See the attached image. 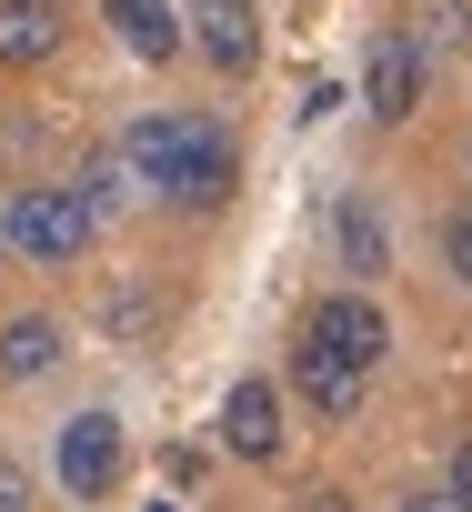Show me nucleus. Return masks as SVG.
Masks as SVG:
<instances>
[{"label":"nucleus","mask_w":472,"mask_h":512,"mask_svg":"<svg viewBox=\"0 0 472 512\" xmlns=\"http://www.w3.org/2000/svg\"><path fill=\"white\" fill-rule=\"evenodd\" d=\"M111 161H121V181L141 201H171V211H221L242 191V141L211 111H131Z\"/></svg>","instance_id":"f257e3e1"},{"label":"nucleus","mask_w":472,"mask_h":512,"mask_svg":"<svg viewBox=\"0 0 472 512\" xmlns=\"http://www.w3.org/2000/svg\"><path fill=\"white\" fill-rule=\"evenodd\" d=\"M0 241H11V262H31V272H71V262H91L101 221H91V201L71 181H21L0 201Z\"/></svg>","instance_id":"f03ea898"},{"label":"nucleus","mask_w":472,"mask_h":512,"mask_svg":"<svg viewBox=\"0 0 472 512\" xmlns=\"http://www.w3.org/2000/svg\"><path fill=\"white\" fill-rule=\"evenodd\" d=\"M121 472H131V432H121V412H71L61 432H51V482L71 492V502H111L121 492Z\"/></svg>","instance_id":"7ed1b4c3"},{"label":"nucleus","mask_w":472,"mask_h":512,"mask_svg":"<svg viewBox=\"0 0 472 512\" xmlns=\"http://www.w3.org/2000/svg\"><path fill=\"white\" fill-rule=\"evenodd\" d=\"M302 342L372 382V372H382V352H392V322H382V302H372V292H322V302L302 312Z\"/></svg>","instance_id":"20e7f679"},{"label":"nucleus","mask_w":472,"mask_h":512,"mask_svg":"<svg viewBox=\"0 0 472 512\" xmlns=\"http://www.w3.org/2000/svg\"><path fill=\"white\" fill-rule=\"evenodd\" d=\"M282 442H292V432H282V382L242 372V382L221 392V452H231V462H252V472H272Z\"/></svg>","instance_id":"39448f33"},{"label":"nucleus","mask_w":472,"mask_h":512,"mask_svg":"<svg viewBox=\"0 0 472 512\" xmlns=\"http://www.w3.org/2000/svg\"><path fill=\"white\" fill-rule=\"evenodd\" d=\"M181 31H191V51H201L221 81H242V71L262 61V11H252V0H191Z\"/></svg>","instance_id":"423d86ee"},{"label":"nucleus","mask_w":472,"mask_h":512,"mask_svg":"<svg viewBox=\"0 0 472 512\" xmlns=\"http://www.w3.org/2000/svg\"><path fill=\"white\" fill-rule=\"evenodd\" d=\"M362 111L372 121H412L422 111V41L412 31H382L372 61H362Z\"/></svg>","instance_id":"0eeeda50"},{"label":"nucleus","mask_w":472,"mask_h":512,"mask_svg":"<svg viewBox=\"0 0 472 512\" xmlns=\"http://www.w3.org/2000/svg\"><path fill=\"white\" fill-rule=\"evenodd\" d=\"M101 31H111L131 61H151V71H171V61L191 51V31H181L171 0H101Z\"/></svg>","instance_id":"6e6552de"},{"label":"nucleus","mask_w":472,"mask_h":512,"mask_svg":"<svg viewBox=\"0 0 472 512\" xmlns=\"http://www.w3.org/2000/svg\"><path fill=\"white\" fill-rule=\"evenodd\" d=\"M61 352H71V332H61L51 312H11V322H0V392L51 382V372H61Z\"/></svg>","instance_id":"1a4fd4ad"},{"label":"nucleus","mask_w":472,"mask_h":512,"mask_svg":"<svg viewBox=\"0 0 472 512\" xmlns=\"http://www.w3.org/2000/svg\"><path fill=\"white\" fill-rule=\"evenodd\" d=\"M61 41H71L61 0H0V71H41L61 61Z\"/></svg>","instance_id":"9d476101"},{"label":"nucleus","mask_w":472,"mask_h":512,"mask_svg":"<svg viewBox=\"0 0 472 512\" xmlns=\"http://www.w3.org/2000/svg\"><path fill=\"white\" fill-rule=\"evenodd\" d=\"M292 392H302V402H312L322 422H352L372 382H362V372H342L332 352H312V342H292Z\"/></svg>","instance_id":"9b49d317"},{"label":"nucleus","mask_w":472,"mask_h":512,"mask_svg":"<svg viewBox=\"0 0 472 512\" xmlns=\"http://www.w3.org/2000/svg\"><path fill=\"white\" fill-rule=\"evenodd\" d=\"M332 241H342V272H352V282L392 272V241H382V221H372V201H362V191H342V201H332Z\"/></svg>","instance_id":"f8f14e48"},{"label":"nucleus","mask_w":472,"mask_h":512,"mask_svg":"<svg viewBox=\"0 0 472 512\" xmlns=\"http://www.w3.org/2000/svg\"><path fill=\"white\" fill-rule=\"evenodd\" d=\"M412 41H422V51H462V41H472V0H432Z\"/></svg>","instance_id":"ddd939ff"},{"label":"nucleus","mask_w":472,"mask_h":512,"mask_svg":"<svg viewBox=\"0 0 472 512\" xmlns=\"http://www.w3.org/2000/svg\"><path fill=\"white\" fill-rule=\"evenodd\" d=\"M101 322H111V332H151V322H161V302H151L141 282H121V292L101 302Z\"/></svg>","instance_id":"4468645a"},{"label":"nucleus","mask_w":472,"mask_h":512,"mask_svg":"<svg viewBox=\"0 0 472 512\" xmlns=\"http://www.w3.org/2000/svg\"><path fill=\"white\" fill-rule=\"evenodd\" d=\"M442 272H452V282L472 292V201H462V211L442 221Z\"/></svg>","instance_id":"2eb2a0df"},{"label":"nucleus","mask_w":472,"mask_h":512,"mask_svg":"<svg viewBox=\"0 0 472 512\" xmlns=\"http://www.w3.org/2000/svg\"><path fill=\"white\" fill-rule=\"evenodd\" d=\"M442 492H452V502H462V512H472V432H462V442H452V452H442Z\"/></svg>","instance_id":"dca6fc26"},{"label":"nucleus","mask_w":472,"mask_h":512,"mask_svg":"<svg viewBox=\"0 0 472 512\" xmlns=\"http://www.w3.org/2000/svg\"><path fill=\"white\" fill-rule=\"evenodd\" d=\"M0 512H31V472H21L11 452H0Z\"/></svg>","instance_id":"f3484780"},{"label":"nucleus","mask_w":472,"mask_h":512,"mask_svg":"<svg viewBox=\"0 0 472 512\" xmlns=\"http://www.w3.org/2000/svg\"><path fill=\"white\" fill-rule=\"evenodd\" d=\"M392 512H462V502H452V492H442V482H432V492H402V502H392Z\"/></svg>","instance_id":"a211bd4d"},{"label":"nucleus","mask_w":472,"mask_h":512,"mask_svg":"<svg viewBox=\"0 0 472 512\" xmlns=\"http://www.w3.org/2000/svg\"><path fill=\"white\" fill-rule=\"evenodd\" d=\"M302 512H352V492H302Z\"/></svg>","instance_id":"6ab92c4d"},{"label":"nucleus","mask_w":472,"mask_h":512,"mask_svg":"<svg viewBox=\"0 0 472 512\" xmlns=\"http://www.w3.org/2000/svg\"><path fill=\"white\" fill-rule=\"evenodd\" d=\"M0 262H11V241H0Z\"/></svg>","instance_id":"aec40b11"},{"label":"nucleus","mask_w":472,"mask_h":512,"mask_svg":"<svg viewBox=\"0 0 472 512\" xmlns=\"http://www.w3.org/2000/svg\"><path fill=\"white\" fill-rule=\"evenodd\" d=\"M151 512H171V502H151Z\"/></svg>","instance_id":"412c9836"}]
</instances>
